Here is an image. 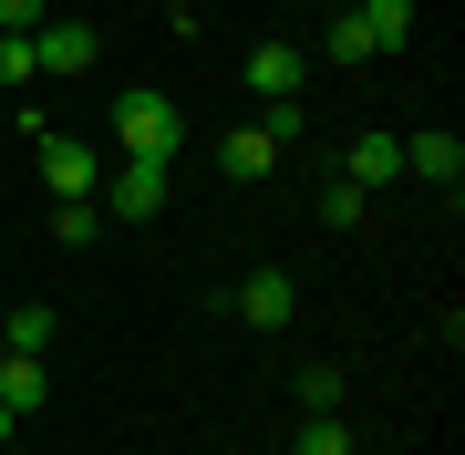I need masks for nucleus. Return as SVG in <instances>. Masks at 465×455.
<instances>
[{"label":"nucleus","instance_id":"0eeeda50","mask_svg":"<svg viewBox=\"0 0 465 455\" xmlns=\"http://www.w3.org/2000/svg\"><path fill=\"white\" fill-rule=\"evenodd\" d=\"M393 176H403V135H351V176H341V186L372 197V186H393Z\"/></svg>","mask_w":465,"mask_h":455},{"label":"nucleus","instance_id":"f03ea898","mask_svg":"<svg viewBox=\"0 0 465 455\" xmlns=\"http://www.w3.org/2000/svg\"><path fill=\"white\" fill-rule=\"evenodd\" d=\"M42 145V176H52V197H94L104 186V155L84 145V135H32Z\"/></svg>","mask_w":465,"mask_h":455},{"label":"nucleus","instance_id":"9b49d317","mask_svg":"<svg viewBox=\"0 0 465 455\" xmlns=\"http://www.w3.org/2000/svg\"><path fill=\"white\" fill-rule=\"evenodd\" d=\"M42 352H11V362H0V404H11V414H42Z\"/></svg>","mask_w":465,"mask_h":455},{"label":"nucleus","instance_id":"f3484780","mask_svg":"<svg viewBox=\"0 0 465 455\" xmlns=\"http://www.w3.org/2000/svg\"><path fill=\"white\" fill-rule=\"evenodd\" d=\"M0 32H42V0H0Z\"/></svg>","mask_w":465,"mask_h":455},{"label":"nucleus","instance_id":"f257e3e1","mask_svg":"<svg viewBox=\"0 0 465 455\" xmlns=\"http://www.w3.org/2000/svg\"><path fill=\"white\" fill-rule=\"evenodd\" d=\"M176 145H186V114H176L155 84H134V94L114 104V155H124V166H166Z\"/></svg>","mask_w":465,"mask_h":455},{"label":"nucleus","instance_id":"2eb2a0df","mask_svg":"<svg viewBox=\"0 0 465 455\" xmlns=\"http://www.w3.org/2000/svg\"><path fill=\"white\" fill-rule=\"evenodd\" d=\"M94 228H104V207H94V197H63V207H52V238H73V249H84Z\"/></svg>","mask_w":465,"mask_h":455},{"label":"nucleus","instance_id":"6e6552de","mask_svg":"<svg viewBox=\"0 0 465 455\" xmlns=\"http://www.w3.org/2000/svg\"><path fill=\"white\" fill-rule=\"evenodd\" d=\"M351 21H362L372 63H382V52H403V42H414V0H362V11H351Z\"/></svg>","mask_w":465,"mask_h":455},{"label":"nucleus","instance_id":"4468645a","mask_svg":"<svg viewBox=\"0 0 465 455\" xmlns=\"http://www.w3.org/2000/svg\"><path fill=\"white\" fill-rule=\"evenodd\" d=\"M300 414H341V372H331V362L300 372Z\"/></svg>","mask_w":465,"mask_h":455},{"label":"nucleus","instance_id":"dca6fc26","mask_svg":"<svg viewBox=\"0 0 465 455\" xmlns=\"http://www.w3.org/2000/svg\"><path fill=\"white\" fill-rule=\"evenodd\" d=\"M32 73H42L32 63V32H0V84H32Z\"/></svg>","mask_w":465,"mask_h":455},{"label":"nucleus","instance_id":"f8f14e48","mask_svg":"<svg viewBox=\"0 0 465 455\" xmlns=\"http://www.w3.org/2000/svg\"><path fill=\"white\" fill-rule=\"evenodd\" d=\"M42 341H52V311L42 301H21L11 321H0V352H42Z\"/></svg>","mask_w":465,"mask_h":455},{"label":"nucleus","instance_id":"9d476101","mask_svg":"<svg viewBox=\"0 0 465 455\" xmlns=\"http://www.w3.org/2000/svg\"><path fill=\"white\" fill-rule=\"evenodd\" d=\"M166 207V166H114V218H155Z\"/></svg>","mask_w":465,"mask_h":455},{"label":"nucleus","instance_id":"a211bd4d","mask_svg":"<svg viewBox=\"0 0 465 455\" xmlns=\"http://www.w3.org/2000/svg\"><path fill=\"white\" fill-rule=\"evenodd\" d=\"M11 424H21V414H11V404H0V445H11Z\"/></svg>","mask_w":465,"mask_h":455},{"label":"nucleus","instance_id":"ddd939ff","mask_svg":"<svg viewBox=\"0 0 465 455\" xmlns=\"http://www.w3.org/2000/svg\"><path fill=\"white\" fill-rule=\"evenodd\" d=\"M290 455H351V424L341 414H311V424H300V445Z\"/></svg>","mask_w":465,"mask_h":455},{"label":"nucleus","instance_id":"20e7f679","mask_svg":"<svg viewBox=\"0 0 465 455\" xmlns=\"http://www.w3.org/2000/svg\"><path fill=\"white\" fill-rule=\"evenodd\" d=\"M403 176H424V186H445V197H455L465 145H455V135H403Z\"/></svg>","mask_w":465,"mask_h":455},{"label":"nucleus","instance_id":"39448f33","mask_svg":"<svg viewBox=\"0 0 465 455\" xmlns=\"http://www.w3.org/2000/svg\"><path fill=\"white\" fill-rule=\"evenodd\" d=\"M300 301H290V280L280 270H249V290H238V321H249V331H280Z\"/></svg>","mask_w":465,"mask_h":455},{"label":"nucleus","instance_id":"7ed1b4c3","mask_svg":"<svg viewBox=\"0 0 465 455\" xmlns=\"http://www.w3.org/2000/svg\"><path fill=\"white\" fill-rule=\"evenodd\" d=\"M32 63L42 73H84L94 63V21H42V32H32Z\"/></svg>","mask_w":465,"mask_h":455},{"label":"nucleus","instance_id":"423d86ee","mask_svg":"<svg viewBox=\"0 0 465 455\" xmlns=\"http://www.w3.org/2000/svg\"><path fill=\"white\" fill-rule=\"evenodd\" d=\"M300 73H311V63H300L290 42H259V52H249V94H259V104H280V94H300Z\"/></svg>","mask_w":465,"mask_h":455},{"label":"nucleus","instance_id":"1a4fd4ad","mask_svg":"<svg viewBox=\"0 0 465 455\" xmlns=\"http://www.w3.org/2000/svg\"><path fill=\"white\" fill-rule=\"evenodd\" d=\"M217 166H228L238 186H249V176H269V166H280V145H269L259 124H238V135H217Z\"/></svg>","mask_w":465,"mask_h":455}]
</instances>
